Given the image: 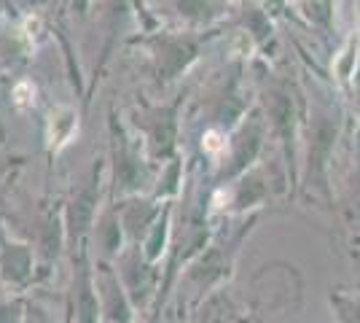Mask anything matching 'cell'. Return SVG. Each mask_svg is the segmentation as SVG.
Returning <instances> with one entry per match:
<instances>
[{"instance_id": "7a4b0ae2", "label": "cell", "mask_w": 360, "mask_h": 323, "mask_svg": "<svg viewBox=\"0 0 360 323\" xmlns=\"http://www.w3.org/2000/svg\"><path fill=\"white\" fill-rule=\"evenodd\" d=\"M14 94H16V103H19V106H30V103H32V87L27 84V81L16 84Z\"/></svg>"}, {"instance_id": "6da1fadb", "label": "cell", "mask_w": 360, "mask_h": 323, "mask_svg": "<svg viewBox=\"0 0 360 323\" xmlns=\"http://www.w3.org/2000/svg\"><path fill=\"white\" fill-rule=\"evenodd\" d=\"M75 132V116L70 110H57L51 113V143L60 148L62 143H68V138Z\"/></svg>"}]
</instances>
